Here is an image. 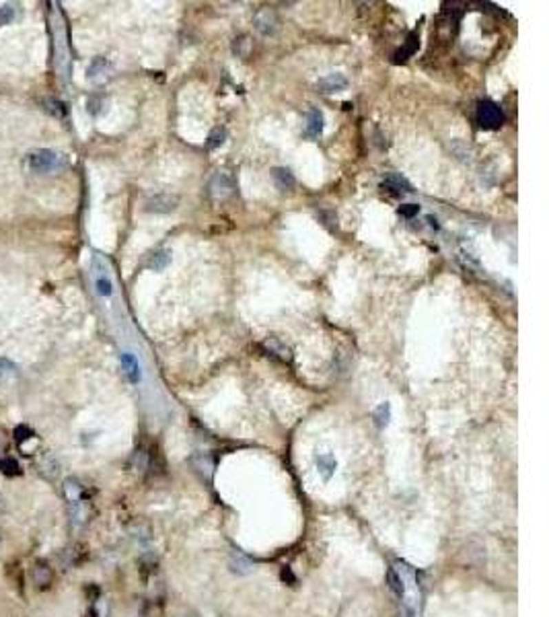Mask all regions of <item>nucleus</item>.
<instances>
[{
    "label": "nucleus",
    "mask_w": 549,
    "mask_h": 617,
    "mask_svg": "<svg viewBox=\"0 0 549 617\" xmlns=\"http://www.w3.org/2000/svg\"><path fill=\"white\" fill-rule=\"evenodd\" d=\"M68 165L66 156L54 153V151H35L29 154V167L35 173H56Z\"/></svg>",
    "instance_id": "nucleus-1"
},
{
    "label": "nucleus",
    "mask_w": 549,
    "mask_h": 617,
    "mask_svg": "<svg viewBox=\"0 0 549 617\" xmlns=\"http://www.w3.org/2000/svg\"><path fill=\"white\" fill-rule=\"evenodd\" d=\"M208 189H210V196H212L214 202H225V200H229V198L235 196L237 183H235V179L229 173L218 171V173L212 175V179L208 183Z\"/></svg>",
    "instance_id": "nucleus-2"
},
{
    "label": "nucleus",
    "mask_w": 549,
    "mask_h": 617,
    "mask_svg": "<svg viewBox=\"0 0 549 617\" xmlns=\"http://www.w3.org/2000/svg\"><path fill=\"white\" fill-rule=\"evenodd\" d=\"M477 122H479L481 128L498 130L504 124V114L494 101H481L477 105Z\"/></svg>",
    "instance_id": "nucleus-3"
},
{
    "label": "nucleus",
    "mask_w": 549,
    "mask_h": 617,
    "mask_svg": "<svg viewBox=\"0 0 549 617\" xmlns=\"http://www.w3.org/2000/svg\"><path fill=\"white\" fill-rule=\"evenodd\" d=\"M179 206L177 194H154L144 200V210L150 214H169L175 212Z\"/></svg>",
    "instance_id": "nucleus-4"
},
{
    "label": "nucleus",
    "mask_w": 549,
    "mask_h": 617,
    "mask_svg": "<svg viewBox=\"0 0 549 617\" xmlns=\"http://www.w3.org/2000/svg\"><path fill=\"white\" fill-rule=\"evenodd\" d=\"M29 578H31V585L37 589V591H48L54 583V568L48 560H35L31 566H29Z\"/></svg>",
    "instance_id": "nucleus-5"
},
{
    "label": "nucleus",
    "mask_w": 549,
    "mask_h": 617,
    "mask_svg": "<svg viewBox=\"0 0 549 617\" xmlns=\"http://www.w3.org/2000/svg\"><path fill=\"white\" fill-rule=\"evenodd\" d=\"M381 189L387 191V194H391V196H397V198H404V196H408V194L413 191L412 183L404 175H400V173H387L383 177V181H381Z\"/></svg>",
    "instance_id": "nucleus-6"
},
{
    "label": "nucleus",
    "mask_w": 549,
    "mask_h": 617,
    "mask_svg": "<svg viewBox=\"0 0 549 617\" xmlns=\"http://www.w3.org/2000/svg\"><path fill=\"white\" fill-rule=\"evenodd\" d=\"M317 89L325 95L329 93H338V91H344L348 89V79L342 74V72H331V74H325L317 81Z\"/></svg>",
    "instance_id": "nucleus-7"
},
{
    "label": "nucleus",
    "mask_w": 549,
    "mask_h": 617,
    "mask_svg": "<svg viewBox=\"0 0 549 617\" xmlns=\"http://www.w3.org/2000/svg\"><path fill=\"white\" fill-rule=\"evenodd\" d=\"M256 29L262 35H266V37L274 35L276 31H278V17H276V12L272 8H260L258 10V14H256Z\"/></svg>",
    "instance_id": "nucleus-8"
},
{
    "label": "nucleus",
    "mask_w": 549,
    "mask_h": 617,
    "mask_svg": "<svg viewBox=\"0 0 549 617\" xmlns=\"http://www.w3.org/2000/svg\"><path fill=\"white\" fill-rule=\"evenodd\" d=\"M323 124H325V120H323V114H321V109H317V107H311V109H309V114H307V124H304L302 136H304V138H311V140L319 138V136H321V132H323Z\"/></svg>",
    "instance_id": "nucleus-9"
},
{
    "label": "nucleus",
    "mask_w": 549,
    "mask_h": 617,
    "mask_svg": "<svg viewBox=\"0 0 549 617\" xmlns=\"http://www.w3.org/2000/svg\"><path fill=\"white\" fill-rule=\"evenodd\" d=\"M62 494L66 504H74V502H83L87 500L85 496V485L76 479V477H66L62 483Z\"/></svg>",
    "instance_id": "nucleus-10"
},
{
    "label": "nucleus",
    "mask_w": 549,
    "mask_h": 617,
    "mask_svg": "<svg viewBox=\"0 0 549 617\" xmlns=\"http://www.w3.org/2000/svg\"><path fill=\"white\" fill-rule=\"evenodd\" d=\"M68 506V516H70V525L74 529H81L87 525L89 521V502L83 500V502H74V504H66Z\"/></svg>",
    "instance_id": "nucleus-11"
},
{
    "label": "nucleus",
    "mask_w": 549,
    "mask_h": 617,
    "mask_svg": "<svg viewBox=\"0 0 549 617\" xmlns=\"http://www.w3.org/2000/svg\"><path fill=\"white\" fill-rule=\"evenodd\" d=\"M272 179H274V185L280 191H290L296 185V179H294L292 171L286 169V167H276L272 171Z\"/></svg>",
    "instance_id": "nucleus-12"
},
{
    "label": "nucleus",
    "mask_w": 549,
    "mask_h": 617,
    "mask_svg": "<svg viewBox=\"0 0 549 617\" xmlns=\"http://www.w3.org/2000/svg\"><path fill=\"white\" fill-rule=\"evenodd\" d=\"M317 469H319V473L325 477V479H329L333 473H335V467H338V461L333 459V455L331 453H323V455H319L317 459Z\"/></svg>",
    "instance_id": "nucleus-13"
},
{
    "label": "nucleus",
    "mask_w": 549,
    "mask_h": 617,
    "mask_svg": "<svg viewBox=\"0 0 549 617\" xmlns=\"http://www.w3.org/2000/svg\"><path fill=\"white\" fill-rule=\"evenodd\" d=\"M169 264H171V251H169V249H160V251L152 253V255H150V260H148V268H150V270H154V272H160V270H165Z\"/></svg>",
    "instance_id": "nucleus-14"
},
{
    "label": "nucleus",
    "mask_w": 549,
    "mask_h": 617,
    "mask_svg": "<svg viewBox=\"0 0 549 617\" xmlns=\"http://www.w3.org/2000/svg\"><path fill=\"white\" fill-rule=\"evenodd\" d=\"M373 420H375V424H377L379 428H385V426L389 424V420H391V406H389L387 401L379 404V406L375 408V412H373Z\"/></svg>",
    "instance_id": "nucleus-15"
},
{
    "label": "nucleus",
    "mask_w": 549,
    "mask_h": 617,
    "mask_svg": "<svg viewBox=\"0 0 549 617\" xmlns=\"http://www.w3.org/2000/svg\"><path fill=\"white\" fill-rule=\"evenodd\" d=\"M415 50H417V35L412 33L410 39H408V43L395 54V62H406L408 58H412L413 54H415Z\"/></svg>",
    "instance_id": "nucleus-16"
},
{
    "label": "nucleus",
    "mask_w": 549,
    "mask_h": 617,
    "mask_svg": "<svg viewBox=\"0 0 549 617\" xmlns=\"http://www.w3.org/2000/svg\"><path fill=\"white\" fill-rule=\"evenodd\" d=\"M266 348L270 350V354H276V356H280L282 360H290V350L280 342V339H276V337H270V339H266Z\"/></svg>",
    "instance_id": "nucleus-17"
},
{
    "label": "nucleus",
    "mask_w": 549,
    "mask_h": 617,
    "mask_svg": "<svg viewBox=\"0 0 549 617\" xmlns=\"http://www.w3.org/2000/svg\"><path fill=\"white\" fill-rule=\"evenodd\" d=\"M225 138H227V130H225V128H214V130L210 132L208 140H206V149H208V151L218 149V147L225 143Z\"/></svg>",
    "instance_id": "nucleus-18"
},
{
    "label": "nucleus",
    "mask_w": 549,
    "mask_h": 617,
    "mask_svg": "<svg viewBox=\"0 0 549 617\" xmlns=\"http://www.w3.org/2000/svg\"><path fill=\"white\" fill-rule=\"evenodd\" d=\"M124 366H126V370L130 375V381L138 383L140 381V368H138V362L130 354H124Z\"/></svg>",
    "instance_id": "nucleus-19"
},
{
    "label": "nucleus",
    "mask_w": 549,
    "mask_h": 617,
    "mask_svg": "<svg viewBox=\"0 0 549 617\" xmlns=\"http://www.w3.org/2000/svg\"><path fill=\"white\" fill-rule=\"evenodd\" d=\"M107 68H110V62H107L105 58H95L93 64L89 66V76H91V79H97V76L103 74Z\"/></svg>",
    "instance_id": "nucleus-20"
},
{
    "label": "nucleus",
    "mask_w": 549,
    "mask_h": 617,
    "mask_svg": "<svg viewBox=\"0 0 549 617\" xmlns=\"http://www.w3.org/2000/svg\"><path fill=\"white\" fill-rule=\"evenodd\" d=\"M93 617H110V601L105 597L93 601Z\"/></svg>",
    "instance_id": "nucleus-21"
},
{
    "label": "nucleus",
    "mask_w": 549,
    "mask_h": 617,
    "mask_svg": "<svg viewBox=\"0 0 549 617\" xmlns=\"http://www.w3.org/2000/svg\"><path fill=\"white\" fill-rule=\"evenodd\" d=\"M453 153L457 154L459 158H463V160H471V149L469 147H465L463 143H453Z\"/></svg>",
    "instance_id": "nucleus-22"
},
{
    "label": "nucleus",
    "mask_w": 549,
    "mask_h": 617,
    "mask_svg": "<svg viewBox=\"0 0 549 617\" xmlns=\"http://www.w3.org/2000/svg\"><path fill=\"white\" fill-rule=\"evenodd\" d=\"M397 212H400L404 218H413V216L419 214V206H417V204H404V206L397 208Z\"/></svg>",
    "instance_id": "nucleus-23"
},
{
    "label": "nucleus",
    "mask_w": 549,
    "mask_h": 617,
    "mask_svg": "<svg viewBox=\"0 0 549 617\" xmlns=\"http://www.w3.org/2000/svg\"><path fill=\"white\" fill-rule=\"evenodd\" d=\"M45 105H48V112H50V114H54V116H58V118L64 116V105H62L60 101H56V99H48Z\"/></svg>",
    "instance_id": "nucleus-24"
},
{
    "label": "nucleus",
    "mask_w": 549,
    "mask_h": 617,
    "mask_svg": "<svg viewBox=\"0 0 549 617\" xmlns=\"http://www.w3.org/2000/svg\"><path fill=\"white\" fill-rule=\"evenodd\" d=\"M97 286H99V293H101V295H105V297L112 295V284H110L107 280L99 278V280H97Z\"/></svg>",
    "instance_id": "nucleus-25"
},
{
    "label": "nucleus",
    "mask_w": 549,
    "mask_h": 617,
    "mask_svg": "<svg viewBox=\"0 0 549 617\" xmlns=\"http://www.w3.org/2000/svg\"><path fill=\"white\" fill-rule=\"evenodd\" d=\"M426 222H428V227L430 229H434V231H438L440 227H438V220L434 218V216H426Z\"/></svg>",
    "instance_id": "nucleus-26"
},
{
    "label": "nucleus",
    "mask_w": 549,
    "mask_h": 617,
    "mask_svg": "<svg viewBox=\"0 0 549 617\" xmlns=\"http://www.w3.org/2000/svg\"><path fill=\"white\" fill-rule=\"evenodd\" d=\"M2 543H4V537H2V531H0V547H2Z\"/></svg>",
    "instance_id": "nucleus-27"
},
{
    "label": "nucleus",
    "mask_w": 549,
    "mask_h": 617,
    "mask_svg": "<svg viewBox=\"0 0 549 617\" xmlns=\"http://www.w3.org/2000/svg\"><path fill=\"white\" fill-rule=\"evenodd\" d=\"M0 500H2V496H0ZM0 504H2V502H0Z\"/></svg>",
    "instance_id": "nucleus-28"
}]
</instances>
